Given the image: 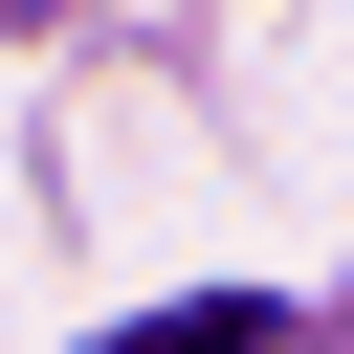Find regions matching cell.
I'll return each mask as SVG.
<instances>
[{
    "label": "cell",
    "mask_w": 354,
    "mask_h": 354,
    "mask_svg": "<svg viewBox=\"0 0 354 354\" xmlns=\"http://www.w3.org/2000/svg\"><path fill=\"white\" fill-rule=\"evenodd\" d=\"M243 332H266V310H243V288H199V310H155V332H111V354H243Z\"/></svg>",
    "instance_id": "1"
}]
</instances>
